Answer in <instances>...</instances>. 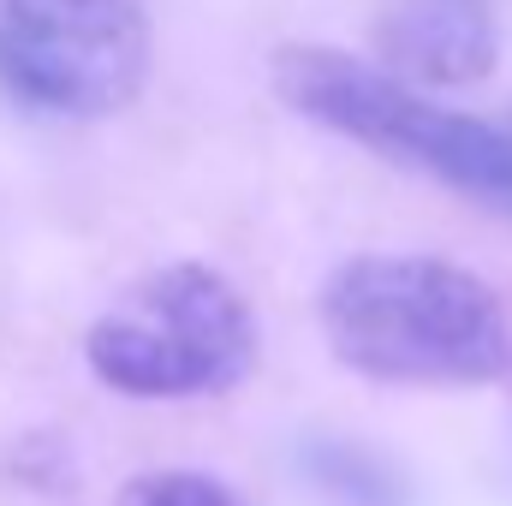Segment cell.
<instances>
[{
  "mask_svg": "<svg viewBox=\"0 0 512 506\" xmlns=\"http://www.w3.org/2000/svg\"><path fill=\"white\" fill-rule=\"evenodd\" d=\"M322 334L346 370L399 387H477L512 364L495 286L447 256H346L316 298Z\"/></svg>",
  "mask_w": 512,
  "mask_h": 506,
  "instance_id": "obj_1",
  "label": "cell"
},
{
  "mask_svg": "<svg viewBox=\"0 0 512 506\" xmlns=\"http://www.w3.org/2000/svg\"><path fill=\"white\" fill-rule=\"evenodd\" d=\"M126 506H245L227 483L203 471H149L126 489Z\"/></svg>",
  "mask_w": 512,
  "mask_h": 506,
  "instance_id": "obj_6",
  "label": "cell"
},
{
  "mask_svg": "<svg viewBox=\"0 0 512 506\" xmlns=\"http://www.w3.org/2000/svg\"><path fill=\"white\" fill-rule=\"evenodd\" d=\"M507 131H512V120H507Z\"/></svg>",
  "mask_w": 512,
  "mask_h": 506,
  "instance_id": "obj_7",
  "label": "cell"
},
{
  "mask_svg": "<svg viewBox=\"0 0 512 506\" xmlns=\"http://www.w3.org/2000/svg\"><path fill=\"white\" fill-rule=\"evenodd\" d=\"M149 78V0H0V84L30 108L96 120Z\"/></svg>",
  "mask_w": 512,
  "mask_h": 506,
  "instance_id": "obj_4",
  "label": "cell"
},
{
  "mask_svg": "<svg viewBox=\"0 0 512 506\" xmlns=\"http://www.w3.org/2000/svg\"><path fill=\"white\" fill-rule=\"evenodd\" d=\"M274 96L304 114L310 126L352 137L387 161L441 179L447 191H465L489 209L512 215V131L507 120H471L459 108H441L429 90L399 84L364 54L322 48V42H286L268 60Z\"/></svg>",
  "mask_w": 512,
  "mask_h": 506,
  "instance_id": "obj_2",
  "label": "cell"
},
{
  "mask_svg": "<svg viewBox=\"0 0 512 506\" xmlns=\"http://www.w3.org/2000/svg\"><path fill=\"white\" fill-rule=\"evenodd\" d=\"M84 352L90 370L131 399H197L256 364V316L221 268L167 262L102 310Z\"/></svg>",
  "mask_w": 512,
  "mask_h": 506,
  "instance_id": "obj_3",
  "label": "cell"
},
{
  "mask_svg": "<svg viewBox=\"0 0 512 506\" xmlns=\"http://www.w3.org/2000/svg\"><path fill=\"white\" fill-rule=\"evenodd\" d=\"M376 66L411 90L483 84L501 66L495 0H370Z\"/></svg>",
  "mask_w": 512,
  "mask_h": 506,
  "instance_id": "obj_5",
  "label": "cell"
}]
</instances>
